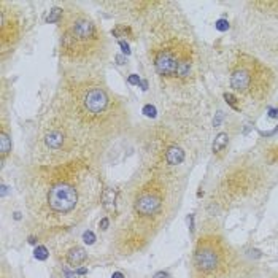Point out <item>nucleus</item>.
<instances>
[{
  "label": "nucleus",
  "instance_id": "nucleus-21",
  "mask_svg": "<svg viewBox=\"0 0 278 278\" xmlns=\"http://www.w3.org/2000/svg\"><path fill=\"white\" fill-rule=\"evenodd\" d=\"M143 113L147 114V116H149V118H154L156 116V108L153 105H145L143 107Z\"/></svg>",
  "mask_w": 278,
  "mask_h": 278
},
{
  "label": "nucleus",
  "instance_id": "nucleus-15",
  "mask_svg": "<svg viewBox=\"0 0 278 278\" xmlns=\"http://www.w3.org/2000/svg\"><path fill=\"white\" fill-rule=\"evenodd\" d=\"M227 143H229V137L226 132H221V134L216 135L215 142H213V153L215 154H221L222 151L227 148Z\"/></svg>",
  "mask_w": 278,
  "mask_h": 278
},
{
  "label": "nucleus",
  "instance_id": "nucleus-12",
  "mask_svg": "<svg viewBox=\"0 0 278 278\" xmlns=\"http://www.w3.org/2000/svg\"><path fill=\"white\" fill-rule=\"evenodd\" d=\"M88 259V253L84 248L81 246H72V248L67 251V255H65V261L70 265V267H78V265H81L83 262H86Z\"/></svg>",
  "mask_w": 278,
  "mask_h": 278
},
{
  "label": "nucleus",
  "instance_id": "nucleus-23",
  "mask_svg": "<svg viewBox=\"0 0 278 278\" xmlns=\"http://www.w3.org/2000/svg\"><path fill=\"white\" fill-rule=\"evenodd\" d=\"M108 224H110V220H108V218H104L99 222V226L104 229V231H107V229H108Z\"/></svg>",
  "mask_w": 278,
  "mask_h": 278
},
{
  "label": "nucleus",
  "instance_id": "nucleus-26",
  "mask_svg": "<svg viewBox=\"0 0 278 278\" xmlns=\"http://www.w3.org/2000/svg\"><path fill=\"white\" fill-rule=\"evenodd\" d=\"M119 45H121V48H123V51H124L126 54H129V53H130V51H129L128 43H124V41H119Z\"/></svg>",
  "mask_w": 278,
  "mask_h": 278
},
{
  "label": "nucleus",
  "instance_id": "nucleus-2",
  "mask_svg": "<svg viewBox=\"0 0 278 278\" xmlns=\"http://www.w3.org/2000/svg\"><path fill=\"white\" fill-rule=\"evenodd\" d=\"M51 108L74 130L86 159L88 154L104 151L128 126L123 102L94 76L64 83Z\"/></svg>",
  "mask_w": 278,
  "mask_h": 278
},
{
  "label": "nucleus",
  "instance_id": "nucleus-4",
  "mask_svg": "<svg viewBox=\"0 0 278 278\" xmlns=\"http://www.w3.org/2000/svg\"><path fill=\"white\" fill-rule=\"evenodd\" d=\"M241 256L220 234L201 235L192 253V278H253Z\"/></svg>",
  "mask_w": 278,
  "mask_h": 278
},
{
  "label": "nucleus",
  "instance_id": "nucleus-17",
  "mask_svg": "<svg viewBox=\"0 0 278 278\" xmlns=\"http://www.w3.org/2000/svg\"><path fill=\"white\" fill-rule=\"evenodd\" d=\"M224 99H226L227 104L234 108V110L240 111V100L237 99V95H234V94H231V93H226V94H224Z\"/></svg>",
  "mask_w": 278,
  "mask_h": 278
},
{
  "label": "nucleus",
  "instance_id": "nucleus-27",
  "mask_svg": "<svg viewBox=\"0 0 278 278\" xmlns=\"http://www.w3.org/2000/svg\"><path fill=\"white\" fill-rule=\"evenodd\" d=\"M111 278H124V275L121 274V272H114V274H113V277H111Z\"/></svg>",
  "mask_w": 278,
  "mask_h": 278
},
{
  "label": "nucleus",
  "instance_id": "nucleus-16",
  "mask_svg": "<svg viewBox=\"0 0 278 278\" xmlns=\"http://www.w3.org/2000/svg\"><path fill=\"white\" fill-rule=\"evenodd\" d=\"M62 18H64V10L62 8H53L51 11H50V15H48V18H46V21L48 22H60L62 21Z\"/></svg>",
  "mask_w": 278,
  "mask_h": 278
},
{
  "label": "nucleus",
  "instance_id": "nucleus-25",
  "mask_svg": "<svg viewBox=\"0 0 278 278\" xmlns=\"http://www.w3.org/2000/svg\"><path fill=\"white\" fill-rule=\"evenodd\" d=\"M269 116L270 118H278V108H270Z\"/></svg>",
  "mask_w": 278,
  "mask_h": 278
},
{
  "label": "nucleus",
  "instance_id": "nucleus-10",
  "mask_svg": "<svg viewBox=\"0 0 278 278\" xmlns=\"http://www.w3.org/2000/svg\"><path fill=\"white\" fill-rule=\"evenodd\" d=\"M22 35V18L11 3H0V48L2 53L11 50Z\"/></svg>",
  "mask_w": 278,
  "mask_h": 278
},
{
  "label": "nucleus",
  "instance_id": "nucleus-3",
  "mask_svg": "<svg viewBox=\"0 0 278 278\" xmlns=\"http://www.w3.org/2000/svg\"><path fill=\"white\" fill-rule=\"evenodd\" d=\"M168 177L172 175L153 168L149 177L132 192L130 218L123 224L121 237L118 239L119 248L126 251V255L148 243L164 222L172 196Z\"/></svg>",
  "mask_w": 278,
  "mask_h": 278
},
{
  "label": "nucleus",
  "instance_id": "nucleus-13",
  "mask_svg": "<svg viewBox=\"0 0 278 278\" xmlns=\"http://www.w3.org/2000/svg\"><path fill=\"white\" fill-rule=\"evenodd\" d=\"M100 204L107 211H110V213H111V211H113V213H116V194H114V191L110 189V188L102 189Z\"/></svg>",
  "mask_w": 278,
  "mask_h": 278
},
{
  "label": "nucleus",
  "instance_id": "nucleus-24",
  "mask_svg": "<svg viewBox=\"0 0 278 278\" xmlns=\"http://www.w3.org/2000/svg\"><path fill=\"white\" fill-rule=\"evenodd\" d=\"M129 83L130 84H138V83H140V78H138L137 75H130L129 76Z\"/></svg>",
  "mask_w": 278,
  "mask_h": 278
},
{
  "label": "nucleus",
  "instance_id": "nucleus-5",
  "mask_svg": "<svg viewBox=\"0 0 278 278\" xmlns=\"http://www.w3.org/2000/svg\"><path fill=\"white\" fill-rule=\"evenodd\" d=\"M34 159L41 167H57L86 159L74 130L60 114L50 108L41 121L34 140Z\"/></svg>",
  "mask_w": 278,
  "mask_h": 278
},
{
  "label": "nucleus",
  "instance_id": "nucleus-8",
  "mask_svg": "<svg viewBox=\"0 0 278 278\" xmlns=\"http://www.w3.org/2000/svg\"><path fill=\"white\" fill-rule=\"evenodd\" d=\"M277 78L267 65L246 53H239L231 67V88L246 104H262L275 89Z\"/></svg>",
  "mask_w": 278,
  "mask_h": 278
},
{
  "label": "nucleus",
  "instance_id": "nucleus-11",
  "mask_svg": "<svg viewBox=\"0 0 278 278\" xmlns=\"http://www.w3.org/2000/svg\"><path fill=\"white\" fill-rule=\"evenodd\" d=\"M162 158H164V162L167 166L173 167V166L183 164V161L186 158V153L180 145H172V147H168L162 151Z\"/></svg>",
  "mask_w": 278,
  "mask_h": 278
},
{
  "label": "nucleus",
  "instance_id": "nucleus-9",
  "mask_svg": "<svg viewBox=\"0 0 278 278\" xmlns=\"http://www.w3.org/2000/svg\"><path fill=\"white\" fill-rule=\"evenodd\" d=\"M153 67L162 80L183 83L194 69V48L189 40L170 34L162 35L149 48Z\"/></svg>",
  "mask_w": 278,
  "mask_h": 278
},
{
  "label": "nucleus",
  "instance_id": "nucleus-19",
  "mask_svg": "<svg viewBox=\"0 0 278 278\" xmlns=\"http://www.w3.org/2000/svg\"><path fill=\"white\" fill-rule=\"evenodd\" d=\"M48 256H50V251H48L46 246H37V250H35V258L40 259V261H45Z\"/></svg>",
  "mask_w": 278,
  "mask_h": 278
},
{
  "label": "nucleus",
  "instance_id": "nucleus-18",
  "mask_svg": "<svg viewBox=\"0 0 278 278\" xmlns=\"http://www.w3.org/2000/svg\"><path fill=\"white\" fill-rule=\"evenodd\" d=\"M265 156H267L269 162H272V164H277V162H278V145H277V147H270L267 149V153H265Z\"/></svg>",
  "mask_w": 278,
  "mask_h": 278
},
{
  "label": "nucleus",
  "instance_id": "nucleus-6",
  "mask_svg": "<svg viewBox=\"0 0 278 278\" xmlns=\"http://www.w3.org/2000/svg\"><path fill=\"white\" fill-rule=\"evenodd\" d=\"M60 56L72 64H91L107 56V38L88 15L69 11L62 18Z\"/></svg>",
  "mask_w": 278,
  "mask_h": 278
},
{
  "label": "nucleus",
  "instance_id": "nucleus-20",
  "mask_svg": "<svg viewBox=\"0 0 278 278\" xmlns=\"http://www.w3.org/2000/svg\"><path fill=\"white\" fill-rule=\"evenodd\" d=\"M83 240H84V243H88V245H93L94 243V240H95V235L91 232V231H86L83 234Z\"/></svg>",
  "mask_w": 278,
  "mask_h": 278
},
{
  "label": "nucleus",
  "instance_id": "nucleus-14",
  "mask_svg": "<svg viewBox=\"0 0 278 278\" xmlns=\"http://www.w3.org/2000/svg\"><path fill=\"white\" fill-rule=\"evenodd\" d=\"M10 151H11V138L7 129H5V124H2V129H0V153H2V161H5Z\"/></svg>",
  "mask_w": 278,
  "mask_h": 278
},
{
  "label": "nucleus",
  "instance_id": "nucleus-22",
  "mask_svg": "<svg viewBox=\"0 0 278 278\" xmlns=\"http://www.w3.org/2000/svg\"><path fill=\"white\" fill-rule=\"evenodd\" d=\"M216 29L220 30V32H224V30L229 29V22L226 19H220V21H216Z\"/></svg>",
  "mask_w": 278,
  "mask_h": 278
},
{
  "label": "nucleus",
  "instance_id": "nucleus-1",
  "mask_svg": "<svg viewBox=\"0 0 278 278\" xmlns=\"http://www.w3.org/2000/svg\"><path fill=\"white\" fill-rule=\"evenodd\" d=\"M102 191L88 159L41 167L29 188L27 207L41 231H62L86 216Z\"/></svg>",
  "mask_w": 278,
  "mask_h": 278
},
{
  "label": "nucleus",
  "instance_id": "nucleus-7",
  "mask_svg": "<svg viewBox=\"0 0 278 278\" xmlns=\"http://www.w3.org/2000/svg\"><path fill=\"white\" fill-rule=\"evenodd\" d=\"M265 177L264 168L256 161L250 158L234 161L221 175L216 188V201H211V205L227 207L258 196L265 186Z\"/></svg>",
  "mask_w": 278,
  "mask_h": 278
}]
</instances>
